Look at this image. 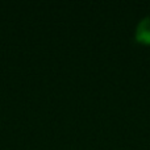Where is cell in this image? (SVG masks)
Wrapping results in <instances>:
<instances>
[{
  "mask_svg": "<svg viewBox=\"0 0 150 150\" xmlns=\"http://www.w3.org/2000/svg\"><path fill=\"white\" fill-rule=\"evenodd\" d=\"M134 40L138 44L150 45V15L138 21L134 32Z\"/></svg>",
  "mask_w": 150,
  "mask_h": 150,
  "instance_id": "1",
  "label": "cell"
}]
</instances>
